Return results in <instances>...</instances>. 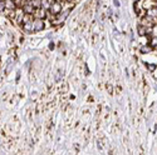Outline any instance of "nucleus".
I'll list each match as a JSON object with an SVG mask.
<instances>
[{
	"mask_svg": "<svg viewBox=\"0 0 157 155\" xmlns=\"http://www.w3.org/2000/svg\"><path fill=\"white\" fill-rule=\"evenodd\" d=\"M63 9V5H62V2H58V0H56V2H53L50 4V13H52V15H58L60 14V11Z\"/></svg>",
	"mask_w": 157,
	"mask_h": 155,
	"instance_id": "f257e3e1",
	"label": "nucleus"
},
{
	"mask_svg": "<svg viewBox=\"0 0 157 155\" xmlns=\"http://www.w3.org/2000/svg\"><path fill=\"white\" fill-rule=\"evenodd\" d=\"M156 19H153V18H151V16H148V15H146V16H143L142 19H141V24L143 25V27H146V28H148V29H152L153 28V25L156 24Z\"/></svg>",
	"mask_w": 157,
	"mask_h": 155,
	"instance_id": "f03ea898",
	"label": "nucleus"
},
{
	"mask_svg": "<svg viewBox=\"0 0 157 155\" xmlns=\"http://www.w3.org/2000/svg\"><path fill=\"white\" fill-rule=\"evenodd\" d=\"M47 11L48 10H45V9H43V8H36L35 10H34V13H33V15H34V18H36V19H45L47 18Z\"/></svg>",
	"mask_w": 157,
	"mask_h": 155,
	"instance_id": "7ed1b4c3",
	"label": "nucleus"
},
{
	"mask_svg": "<svg viewBox=\"0 0 157 155\" xmlns=\"http://www.w3.org/2000/svg\"><path fill=\"white\" fill-rule=\"evenodd\" d=\"M45 28V25H44V21H43V19H34L33 20V30L34 31H40V30H43Z\"/></svg>",
	"mask_w": 157,
	"mask_h": 155,
	"instance_id": "20e7f679",
	"label": "nucleus"
},
{
	"mask_svg": "<svg viewBox=\"0 0 157 155\" xmlns=\"http://www.w3.org/2000/svg\"><path fill=\"white\" fill-rule=\"evenodd\" d=\"M21 10L24 11V14H32V15H33V13H34L35 8L33 6V4L29 2V0H28V2L25 3L23 6H21Z\"/></svg>",
	"mask_w": 157,
	"mask_h": 155,
	"instance_id": "39448f33",
	"label": "nucleus"
},
{
	"mask_svg": "<svg viewBox=\"0 0 157 155\" xmlns=\"http://www.w3.org/2000/svg\"><path fill=\"white\" fill-rule=\"evenodd\" d=\"M4 2H5V9L6 10H17L18 9V6L14 3V0H4Z\"/></svg>",
	"mask_w": 157,
	"mask_h": 155,
	"instance_id": "423d86ee",
	"label": "nucleus"
},
{
	"mask_svg": "<svg viewBox=\"0 0 157 155\" xmlns=\"http://www.w3.org/2000/svg\"><path fill=\"white\" fill-rule=\"evenodd\" d=\"M147 15L157 20V6H152V8L147 9Z\"/></svg>",
	"mask_w": 157,
	"mask_h": 155,
	"instance_id": "0eeeda50",
	"label": "nucleus"
},
{
	"mask_svg": "<svg viewBox=\"0 0 157 155\" xmlns=\"http://www.w3.org/2000/svg\"><path fill=\"white\" fill-rule=\"evenodd\" d=\"M140 51H141V54H148V53H151V51H152V46L148 45V44H143L141 46Z\"/></svg>",
	"mask_w": 157,
	"mask_h": 155,
	"instance_id": "6e6552de",
	"label": "nucleus"
},
{
	"mask_svg": "<svg viewBox=\"0 0 157 155\" xmlns=\"http://www.w3.org/2000/svg\"><path fill=\"white\" fill-rule=\"evenodd\" d=\"M23 29H24L25 31H32V30H33V21L30 20V21H28V23H24V24H23Z\"/></svg>",
	"mask_w": 157,
	"mask_h": 155,
	"instance_id": "1a4fd4ad",
	"label": "nucleus"
},
{
	"mask_svg": "<svg viewBox=\"0 0 157 155\" xmlns=\"http://www.w3.org/2000/svg\"><path fill=\"white\" fill-rule=\"evenodd\" d=\"M135 11L137 15H141V11H142V2H136L135 3Z\"/></svg>",
	"mask_w": 157,
	"mask_h": 155,
	"instance_id": "9d476101",
	"label": "nucleus"
},
{
	"mask_svg": "<svg viewBox=\"0 0 157 155\" xmlns=\"http://www.w3.org/2000/svg\"><path fill=\"white\" fill-rule=\"evenodd\" d=\"M150 45L153 48V46H157V36H151L150 39Z\"/></svg>",
	"mask_w": 157,
	"mask_h": 155,
	"instance_id": "9b49d317",
	"label": "nucleus"
},
{
	"mask_svg": "<svg viewBox=\"0 0 157 155\" xmlns=\"http://www.w3.org/2000/svg\"><path fill=\"white\" fill-rule=\"evenodd\" d=\"M4 10H5V2L2 0V2H0V11H4Z\"/></svg>",
	"mask_w": 157,
	"mask_h": 155,
	"instance_id": "f8f14e48",
	"label": "nucleus"
},
{
	"mask_svg": "<svg viewBox=\"0 0 157 155\" xmlns=\"http://www.w3.org/2000/svg\"><path fill=\"white\" fill-rule=\"evenodd\" d=\"M107 90H108L109 94H113V86L111 84H107Z\"/></svg>",
	"mask_w": 157,
	"mask_h": 155,
	"instance_id": "ddd939ff",
	"label": "nucleus"
},
{
	"mask_svg": "<svg viewBox=\"0 0 157 155\" xmlns=\"http://www.w3.org/2000/svg\"><path fill=\"white\" fill-rule=\"evenodd\" d=\"M147 68H148L150 71H153V70L156 69V65H147Z\"/></svg>",
	"mask_w": 157,
	"mask_h": 155,
	"instance_id": "4468645a",
	"label": "nucleus"
},
{
	"mask_svg": "<svg viewBox=\"0 0 157 155\" xmlns=\"http://www.w3.org/2000/svg\"><path fill=\"white\" fill-rule=\"evenodd\" d=\"M65 2H68V3H73L74 0H65Z\"/></svg>",
	"mask_w": 157,
	"mask_h": 155,
	"instance_id": "2eb2a0df",
	"label": "nucleus"
}]
</instances>
